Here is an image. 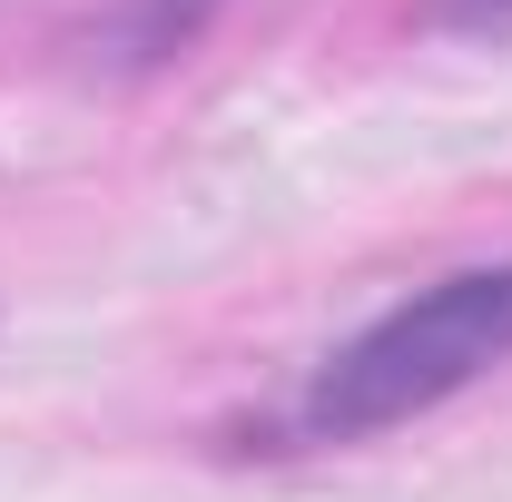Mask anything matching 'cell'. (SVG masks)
Returning <instances> with one entry per match:
<instances>
[{
    "mask_svg": "<svg viewBox=\"0 0 512 502\" xmlns=\"http://www.w3.org/2000/svg\"><path fill=\"white\" fill-rule=\"evenodd\" d=\"M512 355V266H463L444 286L384 306L365 335H345L296 394V434L306 443H365L384 424H414L453 404L483 365Z\"/></svg>",
    "mask_w": 512,
    "mask_h": 502,
    "instance_id": "6da1fadb",
    "label": "cell"
},
{
    "mask_svg": "<svg viewBox=\"0 0 512 502\" xmlns=\"http://www.w3.org/2000/svg\"><path fill=\"white\" fill-rule=\"evenodd\" d=\"M227 0H119L109 10V69H168L178 50H197L207 40V20H217Z\"/></svg>",
    "mask_w": 512,
    "mask_h": 502,
    "instance_id": "7a4b0ae2",
    "label": "cell"
},
{
    "mask_svg": "<svg viewBox=\"0 0 512 502\" xmlns=\"http://www.w3.org/2000/svg\"><path fill=\"white\" fill-rule=\"evenodd\" d=\"M424 20L463 30V40H493V30H512V0H424Z\"/></svg>",
    "mask_w": 512,
    "mask_h": 502,
    "instance_id": "3957f363",
    "label": "cell"
}]
</instances>
